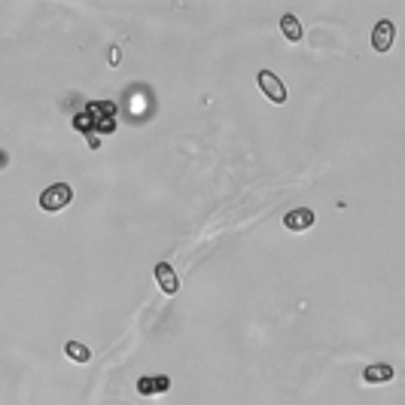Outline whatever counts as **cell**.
I'll list each match as a JSON object with an SVG mask.
<instances>
[{"instance_id": "cell-6", "label": "cell", "mask_w": 405, "mask_h": 405, "mask_svg": "<svg viewBox=\"0 0 405 405\" xmlns=\"http://www.w3.org/2000/svg\"><path fill=\"white\" fill-rule=\"evenodd\" d=\"M171 390V378L168 375H143L138 378V393L140 396H155V393H168Z\"/></svg>"}, {"instance_id": "cell-5", "label": "cell", "mask_w": 405, "mask_h": 405, "mask_svg": "<svg viewBox=\"0 0 405 405\" xmlns=\"http://www.w3.org/2000/svg\"><path fill=\"white\" fill-rule=\"evenodd\" d=\"M153 275H155V284L162 287L165 296H177V292H180V277L174 275V268L168 262H155Z\"/></svg>"}, {"instance_id": "cell-1", "label": "cell", "mask_w": 405, "mask_h": 405, "mask_svg": "<svg viewBox=\"0 0 405 405\" xmlns=\"http://www.w3.org/2000/svg\"><path fill=\"white\" fill-rule=\"evenodd\" d=\"M73 122H76V128L88 138V146L98 150V146H101L98 134L116 131V104H113V101H92V104L86 107V113H80Z\"/></svg>"}, {"instance_id": "cell-7", "label": "cell", "mask_w": 405, "mask_h": 405, "mask_svg": "<svg viewBox=\"0 0 405 405\" xmlns=\"http://www.w3.org/2000/svg\"><path fill=\"white\" fill-rule=\"evenodd\" d=\"M284 226L289 232H305L314 226V210L311 207H296V210H289L287 217H284Z\"/></svg>"}, {"instance_id": "cell-10", "label": "cell", "mask_w": 405, "mask_h": 405, "mask_svg": "<svg viewBox=\"0 0 405 405\" xmlns=\"http://www.w3.org/2000/svg\"><path fill=\"white\" fill-rule=\"evenodd\" d=\"M280 31H284V37H287L289 43H299V40H302V25H299V19L292 16V13L280 16Z\"/></svg>"}, {"instance_id": "cell-3", "label": "cell", "mask_w": 405, "mask_h": 405, "mask_svg": "<svg viewBox=\"0 0 405 405\" xmlns=\"http://www.w3.org/2000/svg\"><path fill=\"white\" fill-rule=\"evenodd\" d=\"M256 86H260V92L272 101V104H287V86L275 71H260L256 73Z\"/></svg>"}, {"instance_id": "cell-9", "label": "cell", "mask_w": 405, "mask_h": 405, "mask_svg": "<svg viewBox=\"0 0 405 405\" xmlns=\"http://www.w3.org/2000/svg\"><path fill=\"white\" fill-rule=\"evenodd\" d=\"M64 357L73 359V363H80V366H86L88 359H92V351H88L86 342H67L64 344Z\"/></svg>"}, {"instance_id": "cell-2", "label": "cell", "mask_w": 405, "mask_h": 405, "mask_svg": "<svg viewBox=\"0 0 405 405\" xmlns=\"http://www.w3.org/2000/svg\"><path fill=\"white\" fill-rule=\"evenodd\" d=\"M73 201V189L67 183H52L40 193V207L46 213H55V210H64L67 205Z\"/></svg>"}, {"instance_id": "cell-8", "label": "cell", "mask_w": 405, "mask_h": 405, "mask_svg": "<svg viewBox=\"0 0 405 405\" xmlns=\"http://www.w3.org/2000/svg\"><path fill=\"white\" fill-rule=\"evenodd\" d=\"M387 381H393V366H387V363L366 366V372H363V384H387Z\"/></svg>"}, {"instance_id": "cell-4", "label": "cell", "mask_w": 405, "mask_h": 405, "mask_svg": "<svg viewBox=\"0 0 405 405\" xmlns=\"http://www.w3.org/2000/svg\"><path fill=\"white\" fill-rule=\"evenodd\" d=\"M393 40H396V25L393 21H378L375 31H372V49L375 52H390L393 49Z\"/></svg>"}, {"instance_id": "cell-11", "label": "cell", "mask_w": 405, "mask_h": 405, "mask_svg": "<svg viewBox=\"0 0 405 405\" xmlns=\"http://www.w3.org/2000/svg\"><path fill=\"white\" fill-rule=\"evenodd\" d=\"M6 168H9V153L0 150V171H6Z\"/></svg>"}]
</instances>
